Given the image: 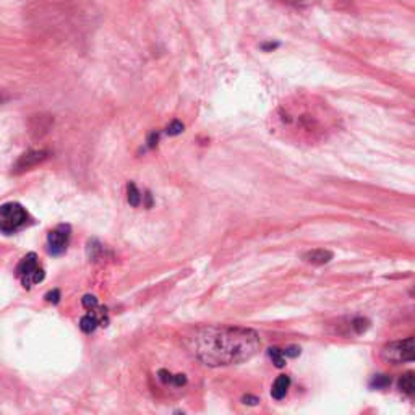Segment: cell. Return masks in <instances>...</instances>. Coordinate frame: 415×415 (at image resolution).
<instances>
[{
	"mask_svg": "<svg viewBox=\"0 0 415 415\" xmlns=\"http://www.w3.org/2000/svg\"><path fill=\"white\" fill-rule=\"evenodd\" d=\"M259 336L257 331L234 326H209L200 330L193 337V352L209 367L234 365L250 360L258 352Z\"/></svg>",
	"mask_w": 415,
	"mask_h": 415,
	"instance_id": "1",
	"label": "cell"
},
{
	"mask_svg": "<svg viewBox=\"0 0 415 415\" xmlns=\"http://www.w3.org/2000/svg\"><path fill=\"white\" fill-rule=\"evenodd\" d=\"M281 130L300 134L299 138L307 136L315 140L321 136L326 129V116L321 109L315 106H304V104H294V106H282L279 109Z\"/></svg>",
	"mask_w": 415,
	"mask_h": 415,
	"instance_id": "2",
	"label": "cell"
},
{
	"mask_svg": "<svg viewBox=\"0 0 415 415\" xmlns=\"http://www.w3.org/2000/svg\"><path fill=\"white\" fill-rule=\"evenodd\" d=\"M28 213L20 203L10 202L0 206V232L6 235L15 234L28 224Z\"/></svg>",
	"mask_w": 415,
	"mask_h": 415,
	"instance_id": "3",
	"label": "cell"
},
{
	"mask_svg": "<svg viewBox=\"0 0 415 415\" xmlns=\"http://www.w3.org/2000/svg\"><path fill=\"white\" fill-rule=\"evenodd\" d=\"M15 273H17V277L23 284V287H26V289H31L33 286L43 282L45 277V273L39 264L38 255L33 252L25 255V257L20 259Z\"/></svg>",
	"mask_w": 415,
	"mask_h": 415,
	"instance_id": "4",
	"label": "cell"
},
{
	"mask_svg": "<svg viewBox=\"0 0 415 415\" xmlns=\"http://www.w3.org/2000/svg\"><path fill=\"white\" fill-rule=\"evenodd\" d=\"M414 337H407L404 341H396V343L387 344L383 349L381 357L393 363L412 362L414 360Z\"/></svg>",
	"mask_w": 415,
	"mask_h": 415,
	"instance_id": "5",
	"label": "cell"
},
{
	"mask_svg": "<svg viewBox=\"0 0 415 415\" xmlns=\"http://www.w3.org/2000/svg\"><path fill=\"white\" fill-rule=\"evenodd\" d=\"M70 226L68 224H61L56 229H52L47 234V252L52 257H58V255L65 253L68 247V242H70Z\"/></svg>",
	"mask_w": 415,
	"mask_h": 415,
	"instance_id": "6",
	"label": "cell"
},
{
	"mask_svg": "<svg viewBox=\"0 0 415 415\" xmlns=\"http://www.w3.org/2000/svg\"><path fill=\"white\" fill-rule=\"evenodd\" d=\"M45 158H47V153H45V151H28V153H25L17 161L15 167H13V172L20 174V172L28 171V169L38 166V164L43 162Z\"/></svg>",
	"mask_w": 415,
	"mask_h": 415,
	"instance_id": "7",
	"label": "cell"
},
{
	"mask_svg": "<svg viewBox=\"0 0 415 415\" xmlns=\"http://www.w3.org/2000/svg\"><path fill=\"white\" fill-rule=\"evenodd\" d=\"M304 259L310 264H317V266H320V264H326L331 262L332 252H330V250H323V248L312 250V252L304 255Z\"/></svg>",
	"mask_w": 415,
	"mask_h": 415,
	"instance_id": "8",
	"label": "cell"
},
{
	"mask_svg": "<svg viewBox=\"0 0 415 415\" xmlns=\"http://www.w3.org/2000/svg\"><path fill=\"white\" fill-rule=\"evenodd\" d=\"M289 386H290V378L287 375H281L276 378V381L273 383V390H271V396L277 401L284 399L287 391H289Z\"/></svg>",
	"mask_w": 415,
	"mask_h": 415,
	"instance_id": "9",
	"label": "cell"
},
{
	"mask_svg": "<svg viewBox=\"0 0 415 415\" xmlns=\"http://www.w3.org/2000/svg\"><path fill=\"white\" fill-rule=\"evenodd\" d=\"M399 390L403 391L404 394H407V396L414 394L415 381H414V373L412 372L404 373V375L399 378Z\"/></svg>",
	"mask_w": 415,
	"mask_h": 415,
	"instance_id": "10",
	"label": "cell"
},
{
	"mask_svg": "<svg viewBox=\"0 0 415 415\" xmlns=\"http://www.w3.org/2000/svg\"><path fill=\"white\" fill-rule=\"evenodd\" d=\"M127 200H129L130 206H134V208H138L141 204V200H143V197H141L140 190L136 189L135 184L127 185Z\"/></svg>",
	"mask_w": 415,
	"mask_h": 415,
	"instance_id": "11",
	"label": "cell"
},
{
	"mask_svg": "<svg viewBox=\"0 0 415 415\" xmlns=\"http://www.w3.org/2000/svg\"><path fill=\"white\" fill-rule=\"evenodd\" d=\"M268 354H270V357H271V360H273V363H275L277 368L286 367V355H284V352H282L281 349L271 348L270 350H268Z\"/></svg>",
	"mask_w": 415,
	"mask_h": 415,
	"instance_id": "12",
	"label": "cell"
},
{
	"mask_svg": "<svg viewBox=\"0 0 415 415\" xmlns=\"http://www.w3.org/2000/svg\"><path fill=\"white\" fill-rule=\"evenodd\" d=\"M391 385V378L387 375H376L373 376V380L370 381V386L373 390H383V387H387Z\"/></svg>",
	"mask_w": 415,
	"mask_h": 415,
	"instance_id": "13",
	"label": "cell"
},
{
	"mask_svg": "<svg viewBox=\"0 0 415 415\" xmlns=\"http://www.w3.org/2000/svg\"><path fill=\"white\" fill-rule=\"evenodd\" d=\"M81 304H83V307L88 310V312H93V310H96L99 307V304H98V299L94 297V295H85L83 297V300H81Z\"/></svg>",
	"mask_w": 415,
	"mask_h": 415,
	"instance_id": "14",
	"label": "cell"
},
{
	"mask_svg": "<svg viewBox=\"0 0 415 415\" xmlns=\"http://www.w3.org/2000/svg\"><path fill=\"white\" fill-rule=\"evenodd\" d=\"M352 326H354V330L357 331V334H362V332H365L368 330V326H370V321L365 320V318H355Z\"/></svg>",
	"mask_w": 415,
	"mask_h": 415,
	"instance_id": "15",
	"label": "cell"
},
{
	"mask_svg": "<svg viewBox=\"0 0 415 415\" xmlns=\"http://www.w3.org/2000/svg\"><path fill=\"white\" fill-rule=\"evenodd\" d=\"M182 131H184V125L180 124V122H172L171 125L167 127V134L171 136H175V135H180Z\"/></svg>",
	"mask_w": 415,
	"mask_h": 415,
	"instance_id": "16",
	"label": "cell"
},
{
	"mask_svg": "<svg viewBox=\"0 0 415 415\" xmlns=\"http://www.w3.org/2000/svg\"><path fill=\"white\" fill-rule=\"evenodd\" d=\"M45 300L51 304H58V300H61V290L54 289L51 292H47V294H45Z\"/></svg>",
	"mask_w": 415,
	"mask_h": 415,
	"instance_id": "17",
	"label": "cell"
},
{
	"mask_svg": "<svg viewBox=\"0 0 415 415\" xmlns=\"http://www.w3.org/2000/svg\"><path fill=\"white\" fill-rule=\"evenodd\" d=\"M282 352H284L286 357L295 359V357H299V355H300V349L297 348V345H290V348L284 349V350H282Z\"/></svg>",
	"mask_w": 415,
	"mask_h": 415,
	"instance_id": "18",
	"label": "cell"
},
{
	"mask_svg": "<svg viewBox=\"0 0 415 415\" xmlns=\"http://www.w3.org/2000/svg\"><path fill=\"white\" fill-rule=\"evenodd\" d=\"M244 403L248 404V405H257L259 403V399L255 398V396H245Z\"/></svg>",
	"mask_w": 415,
	"mask_h": 415,
	"instance_id": "19",
	"label": "cell"
},
{
	"mask_svg": "<svg viewBox=\"0 0 415 415\" xmlns=\"http://www.w3.org/2000/svg\"><path fill=\"white\" fill-rule=\"evenodd\" d=\"M7 99H8V96H7L6 93H3V91H0V104H2V103H6Z\"/></svg>",
	"mask_w": 415,
	"mask_h": 415,
	"instance_id": "20",
	"label": "cell"
}]
</instances>
